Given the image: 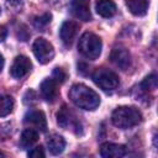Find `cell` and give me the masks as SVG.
Masks as SVG:
<instances>
[{"label":"cell","instance_id":"8","mask_svg":"<svg viewBox=\"0 0 158 158\" xmlns=\"http://www.w3.org/2000/svg\"><path fill=\"white\" fill-rule=\"evenodd\" d=\"M110 59L116 67L121 68L122 70L128 69V67L131 65V54L122 46H116L112 48L111 54H110Z\"/></svg>","mask_w":158,"mask_h":158},{"label":"cell","instance_id":"11","mask_svg":"<svg viewBox=\"0 0 158 158\" xmlns=\"http://www.w3.org/2000/svg\"><path fill=\"white\" fill-rule=\"evenodd\" d=\"M78 30H79V25L77 22H74V21L63 22L60 26V30H59V36H60L62 42L65 46H70L78 33Z\"/></svg>","mask_w":158,"mask_h":158},{"label":"cell","instance_id":"22","mask_svg":"<svg viewBox=\"0 0 158 158\" xmlns=\"http://www.w3.org/2000/svg\"><path fill=\"white\" fill-rule=\"evenodd\" d=\"M23 102L26 105H32V104L37 102V95H36V93L33 90H28L25 94V96H23Z\"/></svg>","mask_w":158,"mask_h":158},{"label":"cell","instance_id":"26","mask_svg":"<svg viewBox=\"0 0 158 158\" xmlns=\"http://www.w3.org/2000/svg\"><path fill=\"white\" fill-rule=\"evenodd\" d=\"M6 1H7L9 4H11V5H20L22 0H6Z\"/></svg>","mask_w":158,"mask_h":158},{"label":"cell","instance_id":"28","mask_svg":"<svg viewBox=\"0 0 158 158\" xmlns=\"http://www.w3.org/2000/svg\"><path fill=\"white\" fill-rule=\"evenodd\" d=\"M4 156H5V154H4L2 152H0V157H4Z\"/></svg>","mask_w":158,"mask_h":158},{"label":"cell","instance_id":"14","mask_svg":"<svg viewBox=\"0 0 158 158\" xmlns=\"http://www.w3.org/2000/svg\"><path fill=\"white\" fill-rule=\"evenodd\" d=\"M47 146H48V149L49 152L53 154V156H58L63 151H64V147H65V141L62 136L59 135H51L47 139Z\"/></svg>","mask_w":158,"mask_h":158},{"label":"cell","instance_id":"24","mask_svg":"<svg viewBox=\"0 0 158 158\" xmlns=\"http://www.w3.org/2000/svg\"><path fill=\"white\" fill-rule=\"evenodd\" d=\"M9 135H11V125L1 123L0 125V139H5Z\"/></svg>","mask_w":158,"mask_h":158},{"label":"cell","instance_id":"2","mask_svg":"<svg viewBox=\"0 0 158 158\" xmlns=\"http://www.w3.org/2000/svg\"><path fill=\"white\" fill-rule=\"evenodd\" d=\"M112 123L122 130L137 126L142 121V114L133 106H118L111 115Z\"/></svg>","mask_w":158,"mask_h":158},{"label":"cell","instance_id":"16","mask_svg":"<svg viewBox=\"0 0 158 158\" xmlns=\"http://www.w3.org/2000/svg\"><path fill=\"white\" fill-rule=\"evenodd\" d=\"M126 6L135 16H143L148 10L147 0H125Z\"/></svg>","mask_w":158,"mask_h":158},{"label":"cell","instance_id":"15","mask_svg":"<svg viewBox=\"0 0 158 158\" xmlns=\"http://www.w3.org/2000/svg\"><path fill=\"white\" fill-rule=\"evenodd\" d=\"M96 12L102 17H111L116 14V4L112 0H98Z\"/></svg>","mask_w":158,"mask_h":158},{"label":"cell","instance_id":"5","mask_svg":"<svg viewBox=\"0 0 158 158\" xmlns=\"http://www.w3.org/2000/svg\"><path fill=\"white\" fill-rule=\"evenodd\" d=\"M57 122L62 128L72 130L75 133H81V123L79 117L65 105L62 106V109L57 112Z\"/></svg>","mask_w":158,"mask_h":158},{"label":"cell","instance_id":"1","mask_svg":"<svg viewBox=\"0 0 158 158\" xmlns=\"http://www.w3.org/2000/svg\"><path fill=\"white\" fill-rule=\"evenodd\" d=\"M70 100L80 109L95 110L100 105V96L96 91L84 84H74L69 90Z\"/></svg>","mask_w":158,"mask_h":158},{"label":"cell","instance_id":"21","mask_svg":"<svg viewBox=\"0 0 158 158\" xmlns=\"http://www.w3.org/2000/svg\"><path fill=\"white\" fill-rule=\"evenodd\" d=\"M52 79L56 81V83H64V80L67 79V74L62 69V68H54L53 70V74H52Z\"/></svg>","mask_w":158,"mask_h":158},{"label":"cell","instance_id":"13","mask_svg":"<svg viewBox=\"0 0 158 158\" xmlns=\"http://www.w3.org/2000/svg\"><path fill=\"white\" fill-rule=\"evenodd\" d=\"M100 154L104 158H120L126 154V147L116 143H102L100 147Z\"/></svg>","mask_w":158,"mask_h":158},{"label":"cell","instance_id":"10","mask_svg":"<svg viewBox=\"0 0 158 158\" xmlns=\"http://www.w3.org/2000/svg\"><path fill=\"white\" fill-rule=\"evenodd\" d=\"M70 11L79 20H81V21H90V19H91L90 0H72Z\"/></svg>","mask_w":158,"mask_h":158},{"label":"cell","instance_id":"7","mask_svg":"<svg viewBox=\"0 0 158 158\" xmlns=\"http://www.w3.org/2000/svg\"><path fill=\"white\" fill-rule=\"evenodd\" d=\"M23 122H25V125H27L31 128H35L36 131L46 132V130H47L46 115L40 110H31V111L26 112V115L23 117Z\"/></svg>","mask_w":158,"mask_h":158},{"label":"cell","instance_id":"20","mask_svg":"<svg viewBox=\"0 0 158 158\" xmlns=\"http://www.w3.org/2000/svg\"><path fill=\"white\" fill-rule=\"evenodd\" d=\"M141 88L144 90H154L157 88V77L156 74H151L144 78V80L141 83Z\"/></svg>","mask_w":158,"mask_h":158},{"label":"cell","instance_id":"23","mask_svg":"<svg viewBox=\"0 0 158 158\" xmlns=\"http://www.w3.org/2000/svg\"><path fill=\"white\" fill-rule=\"evenodd\" d=\"M44 156H46L44 151H43V148L41 146H37V147L32 148L31 151H28V157H32V158H40V157L42 158Z\"/></svg>","mask_w":158,"mask_h":158},{"label":"cell","instance_id":"12","mask_svg":"<svg viewBox=\"0 0 158 158\" xmlns=\"http://www.w3.org/2000/svg\"><path fill=\"white\" fill-rule=\"evenodd\" d=\"M41 90V95L42 98L48 101V102H53L57 96H58V89H57V83L52 79V78H47L41 83L40 86Z\"/></svg>","mask_w":158,"mask_h":158},{"label":"cell","instance_id":"27","mask_svg":"<svg viewBox=\"0 0 158 158\" xmlns=\"http://www.w3.org/2000/svg\"><path fill=\"white\" fill-rule=\"evenodd\" d=\"M2 67H4V57L0 54V70L2 69Z\"/></svg>","mask_w":158,"mask_h":158},{"label":"cell","instance_id":"17","mask_svg":"<svg viewBox=\"0 0 158 158\" xmlns=\"http://www.w3.org/2000/svg\"><path fill=\"white\" fill-rule=\"evenodd\" d=\"M38 139V131H36L35 128H26L22 133H21V138H20V146L22 148H30L32 147Z\"/></svg>","mask_w":158,"mask_h":158},{"label":"cell","instance_id":"3","mask_svg":"<svg viewBox=\"0 0 158 158\" xmlns=\"http://www.w3.org/2000/svg\"><path fill=\"white\" fill-rule=\"evenodd\" d=\"M102 43L99 36H96L93 32H84L81 37L79 38L78 43V51L81 56H84L88 59H96L101 53Z\"/></svg>","mask_w":158,"mask_h":158},{"label":"cell","instance_id":"4","mask_svg":"<svg viewBox=\"0 0 158 158\" xmlns=\"http://www.w3.org/2000/svg\"><path fill=\"white\" fill-rule=\"evenodd\" d=\"M93 81L105 91H112L118 86V77L107 68H98L91 74Z\"/></svg>","mask_w":158,"mask_h":158},{"label":"cell","instance_id":"9","mask_svg":"<svg viewBox=\"0 0 158 158\" xmlns=\"http://www.w3.org/2000/svg\"><path fill=\"white\" fill-rule=\"evenodd\" d=\"M31 68H32V63L27 57L17 56L12 62V65L10 68V74L15 79H20L25 77L31 70Z\"/></svg>","mask_w":158,"mask_h":158},{"label":"cell","instance_id":"6","mask_svg":"<svg viewBox=\"0 0 158 158\" xmlns=\"http://www.w3.org/2000/svg\"><path fill=\"white\" fill-rule=\"evenodd\" d=\"M32 51L33 54L36 57V59L41 63V64H46L48 62H51L54 57V48L53 46L44 38L40 37L33 42L32 46Z\"/></svg>","mask_w":158,"mask_h":158},{"label":"cell","instance_id":"25","mask_svg":"<svg viewBox=\"0 0 158 158\" xmlns=\"http://www.w3.org/2000/svg\"><path fill=\"white\" fill-rule=\"evenodd\" d=\"M6 36H7V30H6V27L2 26V25H0V42L5 41Z\"/></svg>","mask_w":158,"mask_h":158},{"label":"cell","instance_id":"18","mask_svg":"<svg viewBox=\"0 0 158 158\" xmlns=\"http://www.w3.org/2000/svg\"><path fill=\"white\" fill-rule=\"evenodd\" d=\"M12 109H14V99L9 95H0V117L11 114Z\"/></svg>","mask_w":158,"mask_h":158},{"label":"cell","instance_id":"19","mask_svg":"<svg viewBox=\"0 0 158 158\" xmlns=\"http://www.w3.org/2000/svg\"><path fill=\"white\" fill-rule=\"evenodd\" d=\"M51 19H52V15L51 14H43V15L37 16V17L33 19V25H35L36 28L42 30V28H44L51 22Z\"/></svg>","mask_w":158,"mask_h":158}]
</instances>
